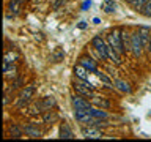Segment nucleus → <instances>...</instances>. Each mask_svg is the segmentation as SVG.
<instances>
[{
  "instance_id": "f257e3e1",
  "label": "nucleus",
  "mask_w": 151,
  "mask_h": 142,
  "mask_svg": "<svg viewBox=\"0 0 151 142\" xmlns=\"http://www.w3.org/2000/svg\"><path fill=\"white\" fill-rule=\"evenodd\" d=\"M106 41L110 44L112 49L116 51L121 57L126 55L124 46H123V40H121V32H120V28H113V30L109 32L107 35H106Z\"/></svg>"
},
{
  "instance_id": "f03ea898",
  "label": "nucleus",
  "mask_w": 151,
  "mask_h": 142,
  "mask_svg": "<svg viewBox=\"0 0 151 142\" xmlns=\"http://www.w3.org/2000/svg\"><path fill=\"white\" fill-rule=\"evenodd\" d=\"M90 46L99 54V57H101V60L104 62V63H109V62H110L109 54H107V41H106V38H102L101 35H94L91 38V41H90Z\"/></svg>"
},
{
  "instance_id": "7ed1b4c3",
  "label": "nucleus",
  "mask_w": 151,
  "mask_h": 142,
  "mask_svg": "<svg viewBox=\"0 0 151 142\" xmlns=\"http://www.w3.org/2000/svg\"><path fill=\"white\" fill-rule=\"evenodd\" d=\"M143 44H142V38H140V33L139 30H134L131 32V54L134 55V59H142V55H143Z\"/></svg>"
},
{
  "instance_id": "20e7f679",
  "label": "nucleus",
  "mask_w": 151,
  "mask_h": 142,
  "mask_svg": "<svg viewBox=\"0 0 151 142\" xmlns=\"http://www.w3.org/2000/svg\"><path fill=\"white\" fill-rule=\"evenodd\" d=\"M79 63L82 65V66H85V68H87L91 74H94V76H96V74L99 73L98 60H96V59H93L91 55H88V54L80 55V57H79Z\"/></svg>"
},
{
  "instance_id": "39448f33",
  "label": "nucleus",
  "mask_w": 151,
  "mask_h": 142,
  "mask_svg": "<svg viewBox=\"0 0 151 142\" xmlns=\"http://www.w3.org/2000/svg\"><path fill=\"white\" fill-rule=\"evenodd\" d=\"M80 133H82V137H85V139H102L106 136L101 128L91 126V125H85Z\"/></svg>"
},
{
  "instance_id": "423d86ee",
  "label": "nucleus",
  "mask_w": 151,
  "mask_h": 142,
  "mask_svg": "<svg viewBox=\"0 0 151 142\" xmlns=\"http://www.w3.org/2000/svg\"><path fill=\"white\" fill-rule=\"evenodd\" d=\"M73 90L76 95H80V96L87 98V99H91L98 95V92L94 88H90V87H85V85H80L77 82H73Z\"/></svg>"
},
{
  "instance_id": "0eeeda50",
  "label": "nucleus",
  "mask_w": 151,
  "mask_h": 142,
  "mask_svg": "<svg viewBox=\"0 0 151 142\" xmlns=\"http://www.w3.org/2000/svg\"><path fill=\"white\" fill-rule=\"evenodd\" d=\"M71 104H73L74 109H90L93 106L90 99L80 96V95H73L71 96Z\"/></svg>"
},
{
  "instance_id": "6e6552de",
  "label": "nucleus",
  "mask_w": 151,
  "mask_h": 142,
  "mask_svg": "<svg viewBox=\"0 0 151 142\" xmlns=\"http://www.w3.org/2000/svg\"><path fill=\"white\" fill-rule=\"evenodd\" d=\"M38 103H40V107H41L42 112L57 109V101H55V98L52 96V95H47V96L40 98V99H38Z\"/></svg>"
},
{
  "instance_id": "1a4fd4ad",
  "label": "nucleus",
  "mask_w": 151,
  "mask_h": 142,
  "mask_svg": "<svg viewBox=\"0 0 151 142\" xmlns=\"http://www.w3.org/2000/svg\"><path fill=\"white\" fill-rule=\"evenodd\" d=\"M22 126H24L25 136L30 137V139H40V137H42V131L36 125H33V123H25V125H22Z\"/></svg>"
},
{
  "instance_id": "9d476101",
  "label": "nucleus",
  "mask_w": 151,
  "mask_h": 142,
  "mask_svg": "<svg viewBox=\"0 0 151 142\" xmlns=\"http://www.w3.org/2000/svg\"><path fill=\"white\" fill-rule=\"evenodd\" d=\"M74 118L79 123H83V125H88V122L93 118L90 109H74Z\"/></svg>"
},
{
  "instance_id": "9b49d317",
  "label": "nucleus",
  "mask_w": 151,
  "mask_h": 142,
  "mask_svg": "<svg viewBox=\"0 0 151 142\" xmlns=\"http://www.w3.org/2000/svg\"><path fill=\"white\" fill-rule=\"evenodd\" d=\"M8 134H9V137H13V139H21V137L25 134V133H24V126L16 123V122L8 123Z\"/></svg>"
},
{
  "instance_id": "f8f14e48",
  "label": "nucleus",
  "mask_w": 151,
  "mask_h": 142,
  "mask_svg": "<svg viewBox=\"0 0 151 142\" xmlns=\"http://www.w3.org/2000/svg\"><path fill=\"white\" fill-rule=\"evenodd\" d=\"M41 120H42V123H44V125H47V126L50 125V126H52L54 123H57V122L60 120V115H58V112H57V111H54V109H52V111L42 112Z\"/></svg>"
},
{
  "instance_id": "ddd939ff",
  "label": "nucleus",
  "mask_w": 151,
  "mask_h": 142,
  "mask_svg": "<svg viewBox=\"0 0 151 142\" xmlns=\"http://www.w3.org/2000/svg\"><path fill=\"white\" fill-rule=\"evenodd\" d=\"M58 137H60V139H74V137H76L73 128L68 125V122H61V123H60Z\"/></svg>"
},
{
  "instance_id": "4468645a",
  "label": "nucleus",
  "mask_w": 151,
  "mask_h": 142,
  "mask_svg": "<svg viewBox=\"0 0 151 142\" xmlns=\"http://www.w3.org/2000/svg\"><path fill=\"white\" fill-rule=\"evenodd\" d=\"M113 85H115V88L118 90V92H121V93H132V87H131V84L127 82V80L124 79H120V78H113Z\"/></svg>"
},
{
  "instance_id": "2eb2a0df",
  "label": "nucleus",
  "mask_w": 151,
  "mask_h": 142,
  "mask_svg": "<svg viewBox=\"0 0 151 142\" xmlns=\"http://www.w3.org/2000/svg\"><path fill=\"white\" fill-rule=\"evenodd\" d=\"M91 101V104L93 106H98V107H102V109H110L112 107V101L109 99L107 96H102V95H96L94 98H91L90 99Z\"/></svg>"
},
{
  "instance_id": "dca6fc26",
  "label": "nucleus",
  "mask_w": 151,
  "mask_h": 142,
  "mask_svg": "<svg viewBox=\"0 0 151 142\" xmlns=\"http://www.w3.org/2000/svg\"><path fill=\"white\" fill-rule=\"evenodd\" d=\"M3 76L6 80H13L17 74V66L14 63H3Z\"/></svg>"
},
{
  "instance_id": "f3484780",
  "label": "nucleus",
  "mask_w": 151,
  "mask_h": 142,
  "mask_svg": "<svg viewBox=\"0 0 151 142\" xmlns=\"http://www.w3.org/2000/svg\"><path fill=\"white\" fill-rule=\"evenodd\" d=\"M90 112L94 118H102V120H110V114L107 112V109L98 107V106H91L90 107Z\"/></svg>"
},
{
  "instance_id": "a211bd4d",
  "label": "nucleus",
  "mask_w": 151,
  "mask_h": 142,
  "mask_svg": "<svg viewBox=\"0 0 151 142\" xmlns=\"http://www.w3.org/2000/svg\"><path fill=\"white\" fill-rule=\"evenodd\" d=\"M25 114L30 117H38V115H42V111L40 107V103L38 101H32L28 106L25 107Z\"/></svg>"
},
{
  "instance_id": "6ab92c4d",
  "label": "nucleus",
  "mask_w": 151,
  "mask_h": 142,
  "mask_svg": "<svg viewBox=\"0 0 151 142\" xmlns=\"http://www.w3.org/2000/svg\"><path fill=\"white\" fill-rule=\"evenodd\" d=\"M120 32H121V40H123L124 51H126V54H129V52H131V32L127 30L126 27H121Z\"/></svg>"
},
{
  "instance_id": "aec40b11",
  "label": "nucleus",
  "mask_w": 151,
  "mask_h": 142,
  "mask_svg": "<svg viewBox=\"0 0 151 142\" xmlns=\"http://www.w3.org/2000/svg\"><path fill=\"white\" fill-rule=\"evenodd\" d=\"M24 85H25V78L24 76H16L11 82H9V85H8V88L9 90H13V92H19Z\"/></svg>"
},
{
  "instance_id": "412c9836",
  "label": "nucleus",
  "mask_w": 151,
  "mask_h": 142,
  "mask_svg": "<svg viewBox=\"0 0 151 142\" xmlns=\"http://www.w3.org/2000/svg\"><path fill=\"white\" fill-rule=\"evenodd\" d=\"M22 5H24L22 0H9L8 7H6V11L13 13L14 16H17V14L21 13V9H22Z\"/></svg>"
},
{
  "instance_id": "4be33fe9",
  "label": "nucleus",
  "mask_w": 151,
  "mask_h": 142,
  "mask_svg": "<svg viewBox=\"0 0 151 142\" xmlns=\"http://www.w3.org/2000/svg\"><path fill=\"white\" fill-rule=\"evenodd\" d=\"M88 74H90V71L85 68V66H82L80 63L74 65V76H76V78L83 79V80H88Z\"/></svg>"
},
{
  "instance_id": "5701e85b",
  "label": "nucleus",
  "mask_w": 151,
  "mask_h": 142,
  "mask_svg": "<svg viewBox=\"0 0 151 142\" xmlns=\"http://www.w3.org/2000/svg\"><path fill=\"white\" fill-rule=\"evenodd\" d=\"M96 76H98V79L101 80V82H102L104 85H106V87L112 88V90H116V88H115V85H113V79H112V78H109V76H107L106 73H104V71L99 70V73H98Z\"/></svg>"
},
{
  "instance_id": "b1692460",
  "label": "nucleus",
  "mask_w": 151,
  "mask_h": 142,
  "mask_svg": "<svg viewBox=\"0 0 151 142\" xmlns=\"http://www.w3.org/2000/svg\"><path fill=\"white\" fill-rule=\"evenodd\" d=\"M101 9L107 14H112L116 11V3L113 0H102V5H101Z\"/></svg>"
},
{
  "instance_id": "393cba45",
  "label": "nucleus",
  "mask_w": 151,
  "mask_h": 142,
  "mask_svg": "<svg viewBox=\"0 0 151 142\" xmlns=\"http://www.w3.org/2000/svg\"><path fill=\"white\" fill-rule=\"evenodd\" d=\"M19 59V55L16 52H13L11 49H8L5 52V59H3V63H16V60Z\"/></svg>"
},
{
  "instance_id": "a878e982",
  "label": "nucleus",
  "mask_w": 151,
  "mask_h": 142,
  "mask_svg": "<svg viewBox=\"0 0 151 142\" xmlns=\"http://www.w3.org/2000/svg\"><path fill=\"white\" fill-rule=\"evenodd\" d=\"M148 2V0H135V2H132L129 7L134 9V11H137V13H140L142 9H143V7H145V3Z\"/></svg>"
},
{
  "instance_id": "bb28decb",
  "label": "nucleus",
  "mask_w": 151,
  "mask_h": 142,
  "mask_svg": "<svg viewBox=\"0 0 151 142\" xmlns=\"http://www.w3.org/2000/svg\"><path fill=\"white\" fill-rule=\"evenodd\" d=\"M140 14H143L145 17H151V0H148V2L145 3V7L140 11Z\"/></svg>"
},
{
  "instance_id": "cd10ccee",
  "label": "nucleus",
  "mask_w": 151,
  "mask_h": 142,
  "mask_svg": "<svg viewBox=\"0 0 151 142\" xmlns=\"http://www.w3.org/2000/svg\"><path fill=\"white\" fill-rule=\"evenodd\" d=\"M63 59H65V52L63 51H58L54 57H52V62H61Z\"/></svg>"
},
{
  "instance_id": "c85d7f7f",
  "label": "nucleus",
  "mask_w": 151,
  "mask_h": 142,
  "mask_svg": "<svg viewBox=\"0 0 151 142\" xmlns=\"http://www.w3.org/2000/svg\"><path fill=\"white\" fill-rule=\"evenodd\" d=\"M63 3H65V0H54V2H52V9L57 11V9H58Z\"/></svg>"
},
{
  "instance_id": "c756f323",
  "label": "nucleus",
  "mask_w": 151,
  "mask_h": 142,
  "mask_svg": "<svg viewBox=\"0 0 151 142\" xmlns=\"http://www.w3.org/2000/svg\"><path fill=\"white\" fill-rule=\"evenodd\" d=\"M90 7H91V0H85L83 5H82V9H83V11H87Z\"/></svg>"
},
{
  "instance_id": "7c9ffc66",
  "label": "nucleus",
  "mask_w": 151,
  "mask_h": 142,
  "mask_svg": "<svg viewBox=\"0 0 151 142\" xmlns=\"http://www.w3.org/2000/svg\"><path fill=\"white\" fill-rule=\"evenodd\" d=\"M93 24H96V25H99V24H101V19H99V17H94V19H93Z\"/></svg>"
},
{
  "instance_id": "2f4dec72",
  "label": "nucleus",
  "mask_w": 151,
  "mask_h": 142,
  "mask_svg": "<svg viewBox=\"0 0 151 142\" xmlns=\"http://www.w3.org/2000/svg\"><path fill=\"white\" fill-rule=\"evenodd\" d=\"M77 27H79V28H85V27H87V24H85V22H80Z\"/></svg>"
},
{
  "instance_id": "473e14b6",
  "label": "nucleus",
  "mask_w": 151,
  "mask_h": 142,
  "mask_svg": "<svg viewBox=\"0 0 151 142\" xmlns=\"http://www.w3.org/2000/svg\"><path fill=\"white\" fill-rule=\"evenodd\" d=\"M132 2H135V0H126V3H127V5H131Z\"/></svg>"
},
{
  "instance_id": "72a5a7b5",
  "label": "nucleus",
  "mask_w": 151,
  "mask_h": 142,
  "mask_svg": "<svg viewBox=\"0 0 151 142\" xmlns=\"http://www.w3.org/2000/svg\"><path fill=\"white\" fill-rule=\"evenodd\" d=\"M50 2H54V0H50Z\"/></svg>"
}]
</instances>
